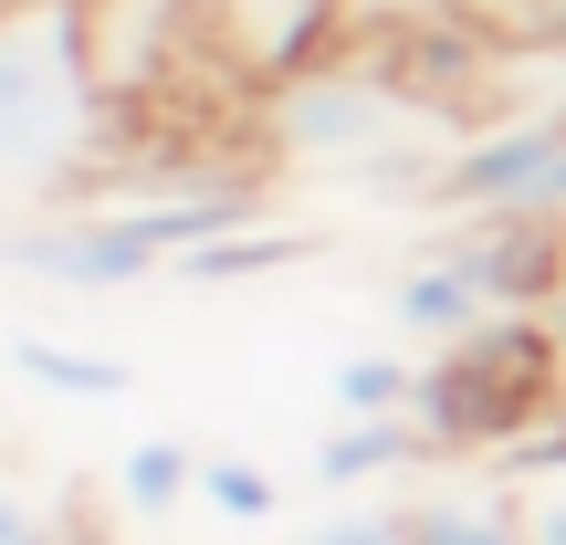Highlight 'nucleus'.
<instances>
[{"label":"nucleus","mask_w":566,"mask_h":545,"mask_svg":"<svg viewBox=\"0 0 566 545\" xmlns=\"http://www.w3.org/2000/svg\"><path fill=\"white\" fill-rule=\"evenodd\" d=\"M546 325H556V357H566V283H556V304H546Z\"/></svg>","instance_id":"19"},{"label":"nucleus","mask_w":566,"mask_h":545,"mask_svg":"<svg viewBox=\"0 0 566 545\" xmlns=\"http://www.w3.org/2000/svg\"><path fill=\"white\" fill-rule=\"evenodd\" d=\"M11 367L53 399H126V357H95V346H63V336H11Z\"/></svg>","instance_id":"12"},{"label":"nucleus","mask_w":566,"mask_h":545,"mask_svg":"<svg viewBox=\"0 0 566 545\" xmlns=\"http://www.w3.org/2000/svg\"><path fill=\"white\" fill-rule=\"evenodd\" d=\"M32 545H84V535H53V525H42V535H32Z\"/></svg>","instance_id":"20"},{"label":"nucleus","mask_w":566,"mask_h":545,"mask_svg":"<svg viewBox=\"0 0 566 545\" xmlns=\"http://www.w3.org/2000/svg\"><path fill=\"white\" fill-rule=\"evenodd\" d=\"M116 95L95 74V21L84 0H0V189L42 200H95Z\"/></svg>","instance_id":"1"},{"label":"nucleus","mask_w":566,"mask_h":545,"mask_svg":"<svg viewBox=\"0 0 566 545\" xmlns=\"http://www.w3.org/2000/svg\"><path fill=\"white\" fill-rule=\"evenodd\" d=\"M430 126H451V116L399 74L388 42H357V32L325 63H304V74H283V84L252 95V147H263L273 168H336V179L367 168L378 147H399V137H430ZM451 137H462V126H451Z\"/></svg>","instance_id":"2"},{"label":"nucleus","mask_w":566,"mask_h":545,"mask_svg":"<svg viewBox=\"0 0 566 545\" xmlns=\"http://www.w3.org/2000/svg\"><path fill=\"white\" fill-rule=\"evenodd\" d=\"M430 252H451L483 283L493 315H546L556 283H566V221H535V210H472V231H451Z\"/></svg>","instance_id":"6"},{"label":"nucleus","mask_w":566,"mask_h":545,"mask_svg":"<svg viewBox=\"0 0 566 545\" xmlns=\"http://www.w3.org/2000/svg\"><path fill=\"white\" fill-rule=\"evenodd\" d=\"M409 388H420V367H409V357H346L336 367V420H399Z\"/></svg>","instance_id":"14"},{"label":"nucleus","mask_w":566,"mask_h":545,"mask_svg":"<svg viewBox=\"0 0 566 545\" xmlns=\"http://www.w3.org/2000/svg\"><path fill=\"white\" fill-rule=\"evenodd\" d=\"M189 493H200V451H189V441H137V451L116 462V504L137 514V525L179 514Z\"/></svg>","instance_id":"11"},{"label":"nucleus","mask_w":566,"mask_h":545,"mask_svg":"<svg viewBox=\"0 0 566 545\" xmlns=\"http://www.w3.org/2000/svg\"><path fill=\"white\" fill-rule=\"evenodd\" d=\"M399 514H409V545H535L525 504H504V493H420Z\"/></svg>","instance_id":"10"},{"label":"nucleus","mask_w":566,"mask_h":545,"mask_svg":"<svg viewBox=\"0 0 566 545\" xmlns=\"http://www.w3.org/2000/svg\"><path fill=\"white\" fill-rule=\"evenodd\" d=\"M546 409H566V357L546 315H483L472 336L430 346L409 388V420L430 430V451H462V462H504Z\"/></svg>","instance_id":"3"},{"label":"nucleus","mask_w":566,"mask_h":545,"mask_svg":"<svg viewBox=\"0 0 566 545\" xmlns=\"http://www.w3.org/2000/svg\"><path fill=\"white\" fill-rule=\"evenodd\" d=\"M32 535H42V514H32V504H21V493H11V483H0V545H32Z\"/></svg>","instance_id":"18"},{"label":"nucleus","mask_w":566,"mask_h":545,"mask_svg":"<svg viewBox=\"0 0 566 545\" xmlns=\"http://www.w3.org/2000/svg\"><path fill=\"white\" fill-rule=\"evenodd\" d=\"M388 315H399L420 346H451V336H472V325H483L493 304H483V283L451 263V252H420V263L388 283Z\"/></svg>","instance_id":"8"},{"label":"nucleus","mask_w":566,"mask_h":545,"mask_svg":"<svg viewBox=\"0 0 566 545\" xmlns=\"http://www.w3.org/2000/svg\"><path fill=\"white\" fill-rule=\"evenodd\" d=\"M0 273H32V283H53V294H126V283H158L168 252L147 242L126 210L84 200V210L11 221V231H0Z\"/></svg>","instance_id":"5"},{"label":"nucleus","mask_w":566,"mask_h":545,"mask_svg":"<svg viewBox=\"0 0 566 545\" xmlns=\"http://www.w3.org/2000/svg\"><path fill=\"white\" fill-rule=\"evenodd\" d=\"M304 263H325V231H273V221H242V231H221V242H200V252H179V283H200V294H242V283H273V273H304Z\"/></svg>","instance_id":"7"},{"label":"nucleus","mask_w":566,"mask_h":545,"mask_svg":"<svg viewBox=\"0 0 566 545\" xmlns=\"http://www.w3.org/2000/svg\"><path fill=\"white\" fill-rule=\"evenodd\" d=\"M346 11V32H430V21H462V0H336Z\"/></svg>","instance_id":"15"},{"label":"nucleus","mask_w":566,"mask_h":545,"mask_svg":"<svg viewBox=\"0 0 566 545\" xmlns=\"http://www.w3.org/2000/svg\"><path fill=\"white\" fill-rule=\"evenodd\" d=\"M304 545H409V514L378 504V514H336V525H315Z\"/></svg>","instance_id":"16"},{"label":"nucleus","mask_w":566,"mask_h":545,"mask_svg":"<svg viewBox=\"0 0 566 545\" xmlns=\"http://www.w3.org/2000/svg\"><path fill=\"white\" fill-rule=\"evenodd\" d=\"M525 535L535 545H566V493H535V504H525Z\"/></svg>","instance_id":"17"},{"label":"nucleus","mask_w":566,"mask_h":545,"mask_svg":"<svg viewBox=\"0 0 566 545\" xmlns=\"http://www.w3.org/2000/svg\"><path fill=\"white\" fill-rule=\"evenodd\" d=\"M200 504L221 514V525H273L283 483H273L263 462H242V451H200Z\"/></svg>","instance_id":"13"},{"label":"nucleus","mask_w":566,"mask_h":545,"mask_svg":"<svg viewBox=\"0 0 566 545\" xmlns=\"http://www.w3.org/2000/svg\"><path fill=\"white\" fill-rule=\"evenodd\" d=\"M409 462H441L430 451V430L409 420H336L325 430V451H315V483H336V493H357V483H388V472H409Z\"/></svg>","instance_id":"9"},{"label":"nucleus","mask_w":566,"mask_h":545,"mask_svg":"<svg viewBox=\"0 0 566 545\" xmlns=\"http://www.w3.org/2000/svg\"><path fill=\"white\" fill-rule=\"evenodd\" d=\"M441 210H535V221H566V105H525V116H493L451 137L441 168Z\"/></svg>","instance_id":"4"}]
</instances>
